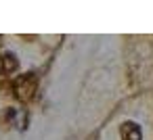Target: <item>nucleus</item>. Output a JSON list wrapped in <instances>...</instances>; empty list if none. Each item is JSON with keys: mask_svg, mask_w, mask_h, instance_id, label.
<instances>
[{"mask_svg": "<svg viewBox=\"0 0 153 140\" xmlns=\"http://www.w3.org/2000/svg\"><path fill=\"white\" fill-rule=\"evenodd\" d=\"M36 90H38V77H36V73H23V75H19L13 82V92H15V96L21 102L32 100L34 94H36Z\"/></svg>", "mask_w": 153, "mask_h": 140, "instance_id": "nucleus-1", "label": "nucleus"}, {"mask_svg": "<svg viewBox=\"0 0 153 140\" xmlns=\"http://www.w3.org/2000/svg\"><path fill=\"white\" fill-rule=\"evenodd\" d=\"M17 57L15 55H11V52H7L4 57H2V71H7V73H13L15 69H17Z\"/></svg>", "mask_w": 153, "mask_h": 140, "instance_id": "nucleus-3", "label": "nucleus"}, {"mask_svg": "<svg viewBox=\"0 0 153 140\" xmlns=\"http://www.w3.org/2000/svg\"><path fill=\"white\" fill-rule=\"evenodd\" d=\"M120 136H122V140H143L140 125L134 121H124L120 125Z\"/></svg>", "mask_w": 153, "mask_h": 140, "instance_id": "nucleus-2", "label": "nucleus"}]
</instances>
